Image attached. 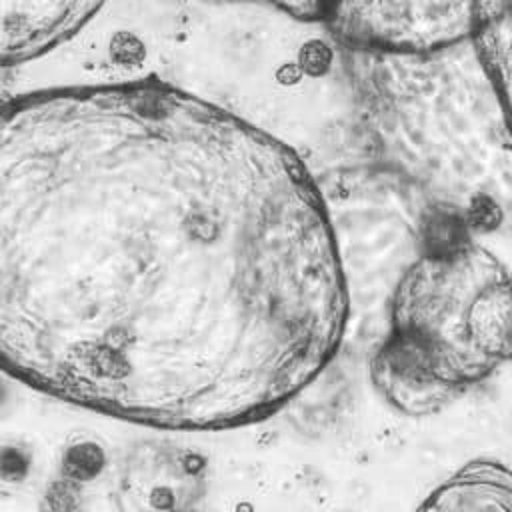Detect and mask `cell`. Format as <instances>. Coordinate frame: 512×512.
Wrapping results in <instances>:
<instances>
[{
    "mask_svg": "<svg viewBox=\"0 0 512 512\" xmlns=\"http://www.w3.org/2000/svg\"><path fill=\"white\" fill-rule=\"evenodd\" d=\"M106 0H0V66L34 60L70 36Z\"/></svg>",
    "mask_w": 512,
    "mask_h": 512,
    "instance_id": "obj_6",
    "label": "cell"
},
{
    "mask_svg": "<svg viewBox=\"0 0 512 512\" xmlns=\"http://www.w3.org/2000/svg\"><path fill=\"white\" fill-rule=\"evenodd\" d=\"M204 460L170 442H142L118 474V496L130 512H196L204 494Z\"/></svg>",
    "mask_w": 512,
    "mask_h": 512,
    "instance_id": "obj_5",
    "label": "cell"
},
{
    "mask_svg": "<svg viewBox=\"0 0 512 512\" xmlns=\"http://www.w3.org/2000/svg\"><path fill=\"white\" fill-rule=\"evenodd\" d=\"M216 2L268 6L282 14H288L296 20L310 22V24H318V14H320V0H216Z\"/></svg>",
    "mask_w": 512,
    "mask_h": 512,
    "instance_id": "obj_9",
    "label": "cell"
},
{
    "mask_svg": "<svg viewBox=\"0 0 512 512\" xmlns=\"http://www.w3.org/2000/svg\"><path fill=\"white\" fill-rule=\"evenodd\" d=\"M476 0H320L318 26L350 52L424 54L470 40Z\"/></svg>",
    "mask_w": 512,
    "mask_h": 512,
    "instance_id": "obj_4",
    "label": "cell"
},
{
    "mask_svg": "<svg viewBox=\"0 0 512 512\" xmlns=\"http://www.w3.org/2000/svg\"><path fill=\"white\" fill-rule=\"evenodd\" d=\"M348 322L320 184L280 138L160 80L0 104V370L162 430L260 422Z\"/></svg>",
    "mask_w": 512,
    "mask_h": 512,
    "instance_id": "obj_1",
    "label": "cell"
},
{
    "mask_svg": "<svg viewBox=\"0 0 512 512\" xmlns=\"http://www.w3.org/2000/svg\"><path fill=\"white\" fill-rule=\"evenodd\" d=\"M470 40L512 126V0H476Z\"/></svg>",
    "mask_w": 512,
    "mask_h": 512,
    "instance_id": "obj_8",
    "label": "cell"
},
{
    "mask_svg": "<svg viewBox=\"0 0 512 512\" xmlns=\"http://www.w3.org/2000/svg\"><path fill=\"white\" fill-rule=\"evenodd\" d=\"M370 360L376 392L400 414L432 416L512 362V272L436 214L390 298Z\"/></svg>",
    "mask_w": 512,
    "mask_h": 512,
    "instance_id": "obj_3",
    "label": "cell"
},
{
    "mask_svg": "<svg viewBox=\"0 0 512 512\" xmlns=\"http://www.w3.org/2000/svg\"><path fill=\"white\" fill-rule=\"evenodd\" d=\"M416 512H512V470L474 460L436 486Z\"/></svg>",
    "mask_w": 512,
    "mask_h": 512,
    "instance_id": "obj_7",
    "label": "cell"
},
{
    "mask_svg": "<svg viewBox=\"0 0 512 512\" xmlns=\"http://www.w3.org/2000/svg\"><path fill=\"white\" fill-rule=\"evenodd\" d=\"M344 68L368 164L466 228L512 216V126L472 40L424 54L344 50Z\"/></svg>",
    "mask_w": 512,
    "mask_h": 512,
    "instance_id": "obj_2",
    "label": "cell"
}]
</instances>
